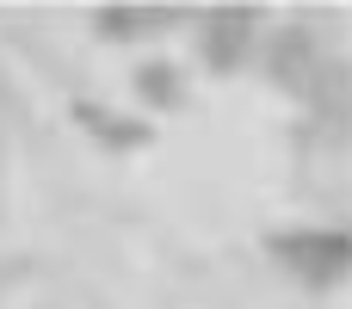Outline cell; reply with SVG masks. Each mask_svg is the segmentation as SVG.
Returning <instances> with one entry per match:
<instances>
[{"label": "cell", "mask_w": 352, "mask_h": 309, "mask_svg": "<svg viewBox=\"0 0 352 309\" xmlns=\"http://www.w3.org/2000/svg\"><path fill=\"white\" fill-rule=\"evenodd\" d=\"M272 260L291 279L328 291V285L352 279V229H285V235H272Z\"/></svg>", "instance_id": "6da1fadb"}]
</instances>
